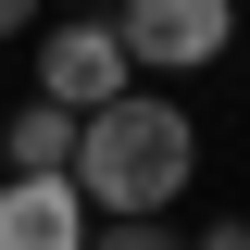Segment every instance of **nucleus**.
I'll return each mask as SVG.
<instances>
[{
  "label": "nucleus",
  "mask_w": 250,
  "mask_h": 250,
  "mask_svg": "<svg viewBox=\"0 0 250 250\" xmlns=\"http://www.w3.org/2000/svg\"><path fill=\"white\" fill-rule=\"evenodd\" d=\"M0 250H88L75 175H13V188H0Z\"/></svg>",
  "instance_id": "4"
},
{
  "label": "nucleus",
  "mask_w": 250,
  "mask_h": 250,
  "mask_svg": "<svg viewBox=\"0 0 250 250\" xmlns=\"http://www.w3.org/2000/svg\"><path fill=\"white\" fill-rule=\"evenodd\" d=\"M25 25H38V0H0V38H25Z\"/></svg>",
  "instance_id": "8"
},
{
  "label": "nucleus",
  "mask_w": 250,
  "mask_h": 250,
  "mask_svg": "<svg viewBox=\"0 0 250 250\" xmlns=\"http://www.w3.org/2000/svg\"><path fill=\"white\" fill-rule=\"evenodd\" d=\"M100 25L125 38V62H163V75H188V62H213L225 38H238V0H113Z\"/></svg>",
  "instance_id": "2"
},
{
  "label": "nucleus",
  "mask_w": 250,
  "mask_h": 250,
  "mask_svg": "<svg viewBox=\"0 0 250 250\" xmlns=\"http://www.w3.org/2000/svg\"><path fill=\"white\" fill-rule=\"evenodd\" d=\"M88 250H175V225H88Z\"/></svg>",
  "instance_id": "6"
},
{
  "label": "nucleus",
  "mask_w": 250,
  "mask_h": 250,
  "mask_svg": "<svg viewBox=\"0 0 250 250\" xmlns=\"http://www.w3.org/2000/svg\"><path fill=\"white\" fill-rule=\"evenodd\" d=\"M125 75H138V62H125V38L100 25V13H75V25H50V50H38V100H50V113H113L125 100Z\"/></svg>",
  "instance_id": "3"
},
{
  "label": "nucleus",
  "mask_w": 250,
  "mask_h": 250,
  "mask_svg": "<svg viewBox=\"0 0 250 250\" xmlns=\"http://www.w3.org/2000/svg\"><path fill=\"white\" fill-rule=\"evenodd\" d=\"M188 175H200V125L175 100H150V88H125L113 113L75 125V200L100 225H163Z\"/></svg>",
  "instance_id": "1"
},
{
  "label": "nucleus",
  "mask_w": 250,
  "mask_h": 250,
  "mask_svg": "<svg viewBox=\"0 0 250 250\" xmlns=\"http://www.w3.org/2000/svg\"><path fill=\"white\" fill-rule=\"evenodd\" d=\"M188 250H250V225H238V213H213V225H200Z\"/></svg>",
  "instance_id": "7"
},
{
  "label": "nucleus",
  "mask_w": 250,
  "mask_h": 250,
  "mask_svg": "<svg viewBox=\"0 0 250 250\" xmlns=\"http://www.w3.org/2000/svg\"><path fill=\"white\" fill-rule=\"evenodd\" d=\"M0 163H13V175H75V113L25 100V113L0 125Z\"/></svg>",
  "instance_id": "5"
}]
</instances>
